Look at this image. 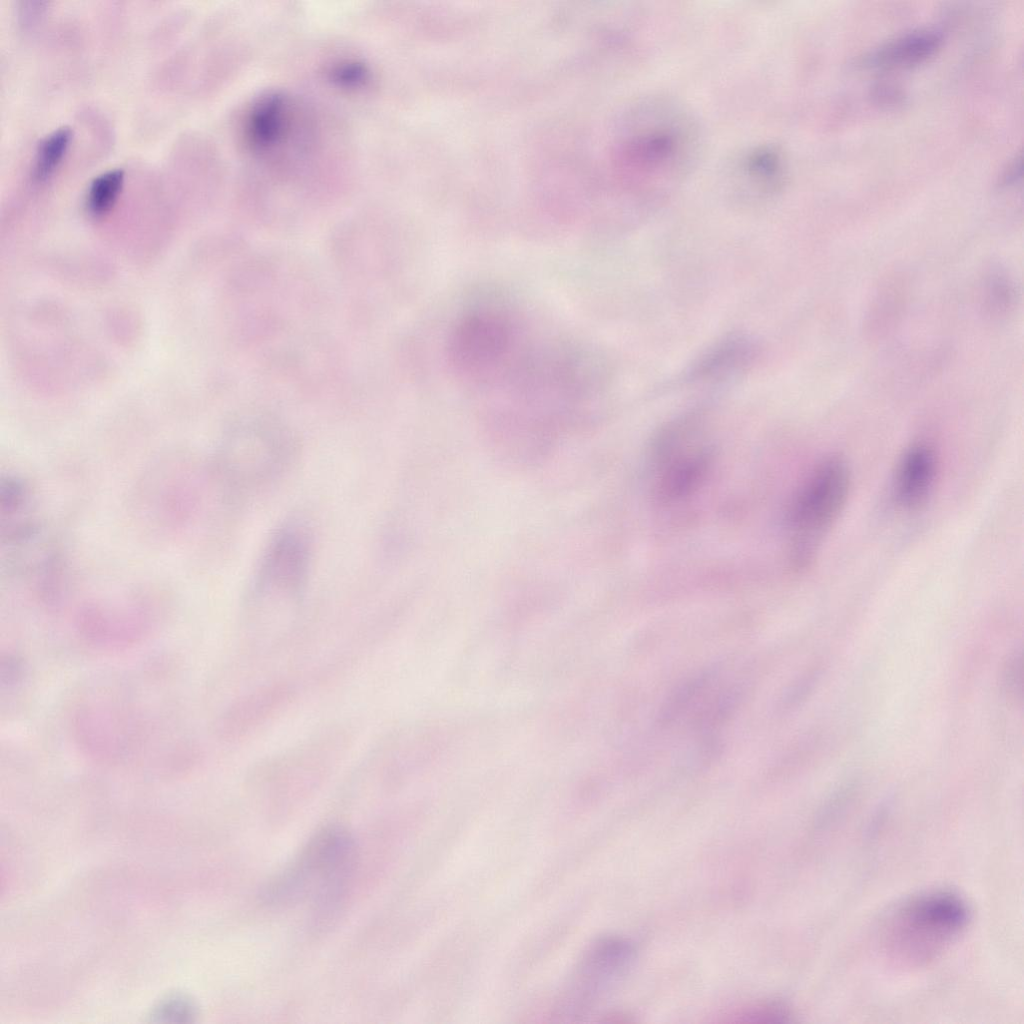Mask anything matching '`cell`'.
<instances>
[{"instance_id": "obj_1", "label": "cell", "mask_w": 1024, "mask_h": 1024, "mask_svg": "<svg viewBox=\"0 0 1024 1024\" xmlns=\"http://www.w3.org/2000/svg\"><path fill=\"white\" fill-rule=\"evenodd\" d=\"M609 155L612 184L640 218L684 186L704 147L700 122L668 95L640 97L627 111Z\"/></svg>"}, {"instance_id": "obj_13", "label": "cell", "mask_w": 1024, "mask_h": 1024, "mask_svg": "<svg viewBox=\"0 0 1024 1024\" xmlns=\"http://www.w3.org/2000/svg\"><path fill=\"white\" fill-rule=\"evenodd\" d=\"M936 475V458L924 444L910 447L902 456L894 478V496L899 505L914 508L929 495Z\"/></svg>"}, {"instance_id": "obj_14", "label": "cell", "mask_w": 1024, "mask_h": 1024, "mask_svg": "<svg viewBox=\"0 0 1024 1024\" xmlns=\"http://www.w3.org/2000/svg\"><path fill=\"white\" fill-rule=\"evenodd\" d=\"M718 673L719 667L709 666L678 683L661 705L658 723L668 726L680 718L712 685Z\"/></svg>"}, {"instance_id": "obj_4", "label": "cell", "mask_w": 1024, "mask_h": 1024, "mask_svg": "<svg viewBox=\"0 0 1024 1024\" xmlns=\"http://www.w3.org/2000/svg\"><path fill=\"white\" fill-rule=\"evenodd\" d=\"M850 488L846 463L837 457L819 464L797 491L787 517L790 559L805 567L843 509Z\"/></svg>"}, {"instance_id": "obj_22", "label": "cell", "mask_w": 1024, "mask_h": 1024, "mask_svg": "<svg viewBox=\"0 0 1024 1024\" xmlns=\"http://www.w3.org/2000/svg\"><path fill=\"white\" fill-rule=\"evenodd\" d=\"M1022 155H1016L1005 167L999 179V186L1011 187L1016 185L1022 178L1023 172Z\"/></svg>"}, {"instance_id": "obj_10", "label": "cell", "mask_w": 1024, "mask_h": 1024, "mask_svg": "<svg viewBox=\"0 0 1024 1024\" xmlns=\"http://www.w3.org/2000/svg\"><path fill=\"white\" fill-rule=\"evenodd\" d=\"M295 688L278 681L259 686L237 699L222 715L218 730L227 740L251 735L290 706Z\"/></svg>"}, {"instance_id": "obj_6", "label": "cell", "mask_w": 1024, "mask_h": 1024, "mask_svg": "<svg viewBox=\"0 0 1024 1024\" xmlns=\"http://www.w3.org/2000/svg\"><path fill=\"white\" fill-rule=\"evenodd\" d=\"M295 451L296 444L286 430L269 423H248L225 445V473L240 488H257L283 473Z\"/></svg>"}, {"instance_id": "obj_2", "label": "cell", "mask_w": 1024, "mask_h": 1024, "mask_svg": "<svg viewBox=\"0 0 1024 1024\" xmlns=\"http://www.w3.org/2000/svg\"><path fill=\"white\" fill-rule=\"evenodd\" d=\"M353 834L340 824L320 828L280 871L262 886L260 899L274 907L309 903L333 912L345 897L357 864Z\"/></svg>"}, {"instance_id": "obj_12", "label": "cell", "mask_w": 1024, "mask_h": 1024, "mask_svg": "<svg viewBox=\"0 0 1024 1024\" xmlns=\"http://www.w3.org/2000/svg\"><path fill=\"white\" fill-rule=\"evenodd\" d=\"M943 37L920 29L897 36L863 55L858 64L873 69H907L925 63L940 50Z\"/></svg>"}, {"instance_id": "obj_9", "label": "cell", "mask_w": 1024, "mask_h": 1024, "mask_svg": "<svg viewBox=\"0 0 1024 1024\" xmlns=\"http://www.w3.org/2000/svg\"><path fill=\"white\" fill-rule=\"evenodd\" d=\"M788 175L783 150L773 143L748 147L733 160L729 170V186L741 200L761 202L776 197L784 188Z\"/></svg>"}, {"instance_id": "obj_23", "label": "cell", "mask_w": 1024, "mask_h": 1024, "mask_svg": "<svg viewBox=\"0 0 1024 1024\" xmlns=\"http://www.w3.org/2000/svg\"><path fill=\"white\" fill-rule=\"evenodd\" d=\"M875 101L881 105H895L901 102L903 95L896 86L892 84H878L872 92Z\"/></svg>"}, {"instance_id": "obj_15", "label": "cell", "mask_w": 1024, "mask_h": 1024, "mask_svg": "<svg viewBox=\"0 0 1024 1024\" xmlns=\"http://www.w3.org/2000/svg\"><path fill=\"white\" fill-rule=\"evenodd\" d=\"M73 137L69 127H61L41 140L34 157L31 178L36 184L49 181L61 165Z\"/></svg>"}, {"instance_id": "obj_20", "label": "cell", "mask_w": 1024, "mask_h": 1024, "mask_svg": "<svg viewBox=\"0 0 1024 1024\" xmlns=\"http://www.w3.org/2000/svg\"><path fill=\"white\" fill-rule=\"evenodd\" d=\"M820 678V671L813 670L798 678L785 690L781 697L780 707L791 710L802 704L814 690Z\"/></svg>"}, {"instance_id": "obj_11", "label": "cell", "mask_w": 1024, "mask_h": 1024, "mask_svg": "<svg viewBox=\"0 0 1024 1024\" xmlns=\"http://www.w3.org/2000/svg\"><path fill=\"white\" fill-rule=\"evenodd\" d=\"M759 354L760 346L753 336L730 333L704 350L688 367L684 379L698 384L723 383L748 370Z\"/></svg>"}, {"instance_id": "obj_18", "label": "cell", "mask_w": 1024, "mask_h": 1024, "mask_svg": "<svg viewBox=\"0 0 1024 1024\" xmlns=\"http://www.w3.org/2000/svg\"><path fill=\"white\" fill-rule=\"evenodd\" d=\"M196 1016L194 1004L185 996L174 995L162 1000L153 1010L158 1021H192Z\"/></svg>"}, {"instance_id": "obj_19", "label": "cell", "mask_w": 1024, "mask_h": 1024, "mask_svg": "<svg viewBox=\"0 0 1024 1024\" xmlns=\"http://www.w3.org/2000/svg\"><path fill=\"white\" fill-rule=\"evenodd\" d=\"M1002 686L1005 693L1015 699L1022 700L1023 695V657L1021 648H1016L1008 656L1002 671Z\"/></svg>"}, {"instance_id": "obj_7", "label": "cell", "mask_w": 1024, "mask_h": 1024, "mask_svg": "<svg viewBox=\"0 0 1024 1024\" xmlns=\"http://www.w3.org/2000/svg\"><path fill=\"white\" fill-rule=\"evenodd\" d=\"M510 320L501 312L479 309L465 315L449 342V355L460 371L486 374L501 365L514 339Z\"/></svg>"}, {"instance_id": "obj_17", "label": "cell", "mask_w": 1024, "mask_h": 1024, "mask_svg": "<svg viewBox=\"0 0 1024 1024\" xmlns=\"http://www.w3.org/2000/svg\"><path fill=\"white\" fill-rule=\"evenodd\" d=\"M124 179L122 169H111L92 180L86 196V208L91 215L103 216L113 208L122 191Z\"/></svg>"}, {"instance_id": "obj_3", "label": "cell", "mask_w": 1024, "mask_h": 1024, "mask_svg": "<svg viewBox=\"0 0 1024 1024\" xmlns=\"http://www.w3.org/2000/svg\"><path fill=\"white\" fill-rule=\"evenodd\" d=\"M971 917L970 905L955 891L938 888L914 894L883 918L880 951L896 967L924 968L960 939Z\"/></svg>"}, {"instance_id": "obj_8", "label": "cell", "mask_w": 1024, "mask_h": 1024, "mask_svg": "<svg viewBox=\"0 0 1024 1024\" xmlns=\"http://www.w3.org/2000/svg\"><path fill=\"white\" fill-rule=\"evenodd\" d=\"M312 557L308 527L298 520L280 526L271 537L255 580L259 593L296 596L306 586Z\"/></svg>"}, {"instance_id": "obj_21", "label": "cell", "mask_w": 1024, "mask_h": 1024, "mask_svg": "<svg viewBox=\"0 0 1024 1024\" xmlns=\"http://www.w3.org/2000/svg\"><path fill=\"white\" fill-rule=\"evenodd\" d=\"M48 3L39 1H23L19 6V18L25 26L34 24L43 15Z\"/></svg>"}, {"instance_id": "obj_16", "label": "cell", "mask_w": 1024, "mask_h": 1024, "mask_svg": "<svg viewBox=\"0 0 1024 1024\" xmlns=\"http://www.w3.org/2000/svg\"><path fill=\"white\" fill-rule=\"evenodd\" d=\"M744 693L742 684H733L721 690L698 711L693 720L694 728L704 735L711 733L736 712Z\"/></svg>"}, {"instance_id": "obj_5", "label": "cell", "mask_w": 1024, "mask_h": 1024, "mask_svg": "<svg viewBox=\"0 0 1024 1024\" xmlns=\"http://www.w3.org/2000/svg\"><path fill=\"white\" fill-rule=\"evenodd\" d=\"M652 448V490L657 501L678 502L701 486L711 465L712 451L696 415L667 423L657 433Z\"/></svg>"}]
</instances>
